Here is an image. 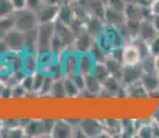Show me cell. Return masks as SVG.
<instances>
[{"label": "cell", "instance_id": "6da1fadb", "mask_svg": "<svg viewBox=\"0 0 159 138\" xmlns=\"http://www.w3.org/2000/svg\"><path fill=\"white\" fill-rule=\"evenodd\" d=\"M14 28L21 32H28L30 29H35L39 25V17L30 8L25 7L21 10H14L13 13Z\"/></svg>", "mask_w": 159, "mask_h": 138}, {"label": "cell", "instance_id": "52a82bcc", "mask_svg": "<svg viewBox=\"0 0 159 138\" xmlns=\"http://www.w3.org/2000/svg\"><path fill=\"white\" fill-rule=\"evenodd\" d=\"M104 18L107 20V22H109L111 25H119V24L126 22V17H125L123 11L115 10L112 7L105 8V14H104Z\"/></svg>", "mask_w": 159, "mask_h": 138}, {"label": "cell", "instance_id": "9c48e42d", "mask_svg": "<svg viewBox=\"0 0 159 138\" xmlns=\"http://www.w3.org/2000/svg\"><path fill=\"white\" fill-rule=\"evenodd\" d=\"M80 127L83 128L84 134H86L87 137L98 136V134L102 131L101 123H98V122H96V120H84V122H82Z\"/></svg>", "mask_w": 159, "mask_h": 138}, {"label": "cell", "instance_id": "ac0fdd59", "mask_svg": "<svg viewBox=\"0 0 159 138\" xmlns=\"http://www.w3.org/2000/svg\"><path fill=\"white\" fill-rule=\"evenodd\" d=\"M152 133H154V128L149 127V126H144V127L140 128L139 136L140 137H152V136H154Z\"/></svg>", "mask_w": 159, "mask_h": 138}, {"label": "cell", "instance_id": "44dd1931", "mask_svg": "<svg viewBox=\"0 0 159 138\" xmlns=\"http://www.w3.org/2000/svg\"><path fill=\"white\" fill-rule=\"evenodd\" d=\"M154 0H134V4H137L139 7H151Z\"/></svg>", "mask_w": 159, "mask_h": 138}, {"label": "cell", "instance_id": "d6986e66", "mask_svg": "<svg viewBox=\"0 0 159 138\" xmlns=\"http://www.w3.org/2000/svg\"><path fill=\"white\" fill-rule=\"evenodd\" d=\"M76 44H78V48L79 50H89V48H90V44H91V40H89V42H86V40H83V36H80V38H79V40H78V43H76Z\"/></svg>", "mask_w": 159, "mask_h": 138}, {"label": "cell", "instance_id": "9a60e30c", "mask_svg": "<svg viewBox=\"0 0 159 138\" xmlns=\"http://www.w3.org/2000/svg\"><path fill=\"white\" fill-rule=\"evenodd\" d=\"M148 47H149V53H151V55H154V57L159 55V33L148 43Z\"/></svg>", "mask_w": 159, "mask_h": 138}, {"label": "cell", "instance_id": "cb8c5ba5", "mask_svg": "<svg viewBox=\"0 0 159 138\" xmlns=\"http://www.w3.org/2000/svg\"><path fill=\"white\" fill-rule=\"evenodd\" d=\"M155 70L159 73V55L155 57Z\"/></svg>", "mask_w": 159, "mask_h": 138}, {"label": "cell", "instance_id": "30bf717a", "mask_svg": "<svg viewBox=\"0 0 159 138\" xmlns=\"http://www.w3.org/2000/svg\"><path fill=\"white\" fill-rule=\"evenodd\" d=\"M141 84L147 91H155L159 88V78L157 75H154L152 72H147L145 75L143 76Z\"/></svg>", "mask_w": 159, "mask_h": 138}, {"label": "cell", "instance_id": "2e32d148", "mask_svg": "<svg viewBox=\"0 0 159 138\" xmlns=\"http://www.w3.org/2000/svg\"><path fill=\"white\" fill-rule=\"evenodd\" d=\"M108 6L115 10H119V11H123L125 7H126V3L123 0H108Z\"/></svg>", "mask_w": 159, "mask_h": 138}, {"label": "cell", "instance_id": "3957f363", "mask_svg": "<svg viewBox=\"0 0 159 138\" xmlns=\"http://www.w3.org/2000/svg\"><path fill=\"white\" fill-rule=\"evenodd\" d=\"M4 42L8 46V48H10V51H20L22 50L24 47H25V39H24V32H21V30L13 29L7 30V33L4 35Z\"/></svg>", "mask_w": 159, "mask_h": 138}, {"label": "cell", "instance_id": "7a4b0ae2", "mask_svg": "<svg viewBox=\"0 0 159 138\" xmlns=\"http://www.w3.org/2000/svg\"><path fill=\"white\" fill-rule=\"evenodd\" d=\"M54 33L56 26H53V22H40V26L38 25V48L40 53L51 51L50 46Z\"/></svg>", "mask_w": 159, "mask_h": 138}, {"label": "cell", "instance_id": "8992f818", "mask_svg": "<svg viewBox=\"0 0 159 138\" xmlns=\"http://www.w3.org/2000/svg\"><path fill=\"white\" fill-rule=\"evenodd\" d=\"M51 133H53L51 134L53 137L65 138V137L73 136V128L71 127V123H69V122H56Z\"/></svg>", "mask_w": 159, "mask_h": 138}, {"label": "cell", "instance_id": "5bb4252c", "mask_svg": "<svg viewBox=\"0 0 159 138\" xmlns=\"http://www.w3.org/2000/svg\"><path fill=\"white\" fill-rule=\"evenodd\" d=\"M64 87H65V94H68V96H76L79 91V87L75 84V82L72 79H68L64 84Z\"/></svg>", "mask_w": 159, "mask_h": 138}, {"label": "cell", "instance_id": "e0dca14e", "mask_svg": "<svg viewBox=\"0 0 159 138\" xmlns=\"http://www.w3.org/2000/svg\"><path fill=\"white\" fill-rule=\"evenodd\" d=\"M42 6V0H26V7L33 11H38Z\"/></svg>", "mask_w": 159, "mask_h": 138}, {"label": "cell", "instance_id": "7402d4cb", "mask_svg": "<svg viewBox=\"0 0 159 138\" xmlns=\"http://www.w3.org/2000/svg\"><path fill=\"white\" fill-rule=\"evenodd\" d=\"M151 11L154 15H159V0H154V2H152Z\"/></svg>", "mask_w": 159, "mask_h": 138}, {"label": "cell", "instance_id": "277c9868", "mask_svg": "<svg viewBox=\"0 0 159 138\" xmlns=\"http://www.w3.org/2000/svg\"><path fill=\"white\" fill-rule=\"evenodd\" d=\"M141 60V54H140L139 48L136 46H127L122 51V61L125 65H137L139 61Z\"/></svg>", "mask_w": 159, "mask_h": 138}, {"label": "cell", "instance_id": "484cf974", "mask_svg": "<svg viewBox=\"0 0 159 138\" xmlns=\"http://www.w3.org/2000/svg\"><path fill=\"white\" fill-rule=\"evenodd\" d=\"M0 130H2V123H0Z\"/></svg>", "mask_w": 159, "mask_h": 138}, {"label": "cell", "instance_id": "ba28073f", "mask_svg": "<svg viewBox=\"0 0 159 138\" xmlns=\"http://www.w3.org/2000/svg\"><path fill=\"white\" fill-rule=\"evenodd\" d=\"M58 14H60L58 6L48 4V6H46V7L40 8V15H38V17H39L40 22H53Z\"/></svg>", "mask_w": 159, "mask_h": 138}, {"label": "cell", "instance_id": "7c38bea8", "mask_svg": "<svg viewBox=\"0 0 159 138\" xmlns=\"http://www.w3.org/2000/svg\"><path fill=\"white\" fill-rule=\"evenodd\" d=\"M14 13V6L11 0H0V18L8 17Z\"/></svg>", "mask_w": 159, "mask_h": 138}, {"label": "cell", "instance_id": "4316f807", "mask_svg": "<svg viewBox=\"0 0 159 138\" xmlns=\"http://www.w3.org/2000/svg\"><path fill=\"white\" fill-rule=\"evenodd\" d=\"M42 2H46V0H42Z\"/></svg>", "mask_w": 159, "mask_h": 138}, {"label": "cell", "instance_id": "ffe728a7", "mask_svg": "<svg viewBox=\"0 0 159 138\" xmlns=\"http://www.w3.org/2000/svg\"><path fill=\"white\" fill-rule=\"evenodd\" d=\"M14 6V10H21V8L26 7V0H11Z\"/></svg>", "mask_w": 159, "mask_h": 138}, {"label": "cell", "instance_id": "5b68a950", "mask_svg": "<svg viewBox=\"0 0 159 138\" xmlns=\"http://www.w3.org/2000/svg\"><path fill=\"white\" fill-rule=\"evenodd\" d=\"M157 35H158V32H157V29H155V26H154V24H152V21H149V20H143V21H141V25H140V30H139L140 39H143L144 42L149 43Z\"/></svg>", "mask_w": 159, "mask_h": 138}, {"label": "cell", "instance_id": "8fae6325", "mask_svg": "<svg viewBox=\"0 0 159 138\" xmlns=\"http://www.w3.org/2000/svg\"><path fill=\"white\" fill-rule=\"evenodd\" d=\"M94 69V62H93V57L84 54L82 57H79V73H82L83 76L90 75Z\"/></svg>", "mask_w": 159, "mask_h": 138}, {"label": "cell", "instance_id": "4fadbf2b", "mask_svg": "<svg viewBox=\"0 0 159 138\" xmlns=\"http://www.w3.org/2000/svg\"><path fill=\"white\" fill-rule=\"evenodd\" d=\"M26 136H39L43 133V123L42 122H30L25 128Z\"/></svg>", "mask_w": 159, "mask_h": 138}, {"label": "cell", "instance_id": "603a6c76", "mask_svg": "<svg viewBox=\"0 0 159 138\" xmlns=\"http://www.w3.org/2000/svg\"><path fill=\"white\" fill-rule=\"evenodd\" d=\"M151 21H152V24H154V26H155V29H157V32L159 33V15H154Z\"/></svg>", "mask_w": 159, "mask_h": 138}, {"label": "cell", "instance_id": "d4e9b609", "mask_svg": "<svg viewBox=\"0 0 159 138\" xmlns=\"http://www.w3.org/2000/svg\"><path fill=\"white\" fill-rule=\"evenodd\" d=\"M126 4H130V3H134V0H123Z\"/></svg>", "mask_w": 159, "mask_h": 138}]
</instances>
